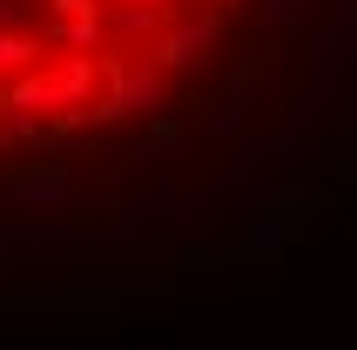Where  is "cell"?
<instances>
[{
	"label": "cell",
	"instance_id": "obj_1",
	"mask_svg": "<svg viewBox=\"0 0 357 350\" xmlns=\"http://www.w3.org/2000/svg\"><path fill=\"white\" fill-rule=\"evenodd\" d=\"M250 0H0V149L95 135L162 108Z\"/></svg>",
	"mask_w": 357,
	"mask_h": 350
}]
</instances>
